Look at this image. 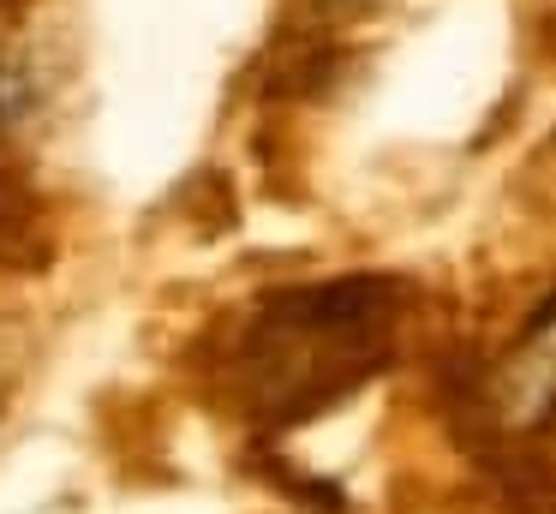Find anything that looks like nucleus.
<instances>
[{
    "label": "nucleus",
    "mask_w": 556,
    "mask_h": 514,
    "mask_svg": "<svg viewBox=\"0 0 556 514\" xmlns=\"http://www.w3.org/2000/svg\"><path fill=\"white\" fill-rule=\"evenodd\" d=\"M401 323V287L383 275L317 281L276 293L252 317L240 359V394L264 425H300L341 401L365 371L389 359Z\"/></svg>",
    "instance_id": "f257e3e1"
},
{
    "label": "nucleus",
    "mask_w": 556,
    "mask_h": 514,
    "mask_svg": "<svg viewBox=\"0 0 556 514\" xmlns=\"http://www.w3.org/2000/svg\"><path fill=\"white\" fill-rule=\"evenodd\" d=\"M484 413L508 437H532L556 418V293L520 323L515 347L484 371Z\"/></svg>",
    "instance_id": "f03ea898"
}]
</instances>
